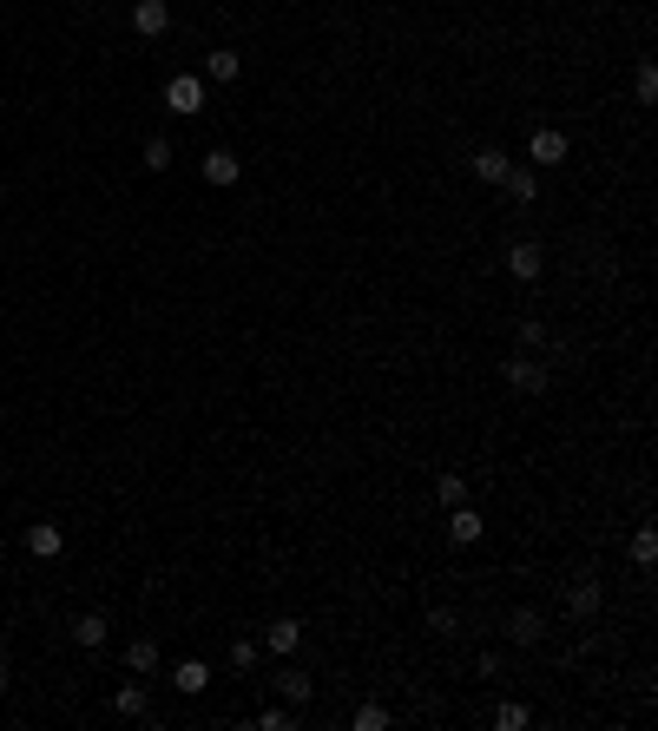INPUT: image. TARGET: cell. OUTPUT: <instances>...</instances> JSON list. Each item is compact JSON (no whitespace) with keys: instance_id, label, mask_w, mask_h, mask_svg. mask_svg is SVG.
<instances>
[{"instance_id":"cell-1","label":"cell","mask_w":658,"mask_h":731,"mask_svg":"<svg viewBox=\"0 0 658 731\" xmlns=\"http://www.w3.org/2000/svg\"><path fill=\"white\" fill-rule=\"evenodd\" d=\"M204 106H211V93H204L198 73H172V80H165V112H178V119H198Z\"/></svg>"},{"instance_id":"cell-14","label":"cell","mask_w":658,"mask_h":731,"mask_svg":"<svg viewBox=\"0 0 658 731\" xmlns=\"http://www.w3.org/2000/svg\"><path fill=\"white\" fill-rule=\"evenodd\" d=\"M106 633H112V626H106V613H86V620H73V639H79L86 652H99V646H106Z\"/></svg>"},{"instance_id":"cell-5","label":"cell","mask_w":658,"mask_h":731,"mask_svg":"<svg viewBox=\"0 0 658 731\" xmlns=\"http://www.w3.org/2000/svg\"><path fill=\"white\" fill-rule=\"evenodd\" d=\"M507 382H514L520 396H540V389H547V363H540V356H514V363H507Z\"/></svg>"},{"instance_id":"cell-28","label":"cell","mask_w":658,"mask_h":731,"mask_svg":"<svg viewBox=\"0 0 658 731\" xmlns=\"http://www.w3.org/2000/svg\"><path fill=\"white\" fill-rule=\"evenodd\" d=\"M520 343H527V350H540V343H547V323L527 317V323H520Z\"/></svg>"},{"instance_id":"cell-6","label":"cell","mask_w":658,"mask_h":731,"mask_svg":"<svg viewBox=\"0 0 658 731\" xmlns=\"http://www.w3.org/2000/svg\"><path fill=\"white\" fill-rule=\"evenodd\" d=\"M481 534H487V527H481V514H474L468 501H461V508H448V541H455V547H474Z\"/></svg>"},{"instance_id":"cell-21","label":"cell","mask_w":658,"mask_h":731,"mask_svg":"<svg viewBox=\"0 0 658 731\" xmlns=\"http://www.w3.org/2000/svg\"><path fill=\"white\" fill-rule=\"evenodd\" d=\"M257 659H264V646H257V639H231V666L237 672H257Z\"/></svg>"},{"instance_id":"cell-19","label":"cell","mask_w":658,"mask_h":731,"mask_svg":"<svg viewBox=\"0 0 658 731\" xmlns=\"http://www.w3.org/2000/svg\"><path fill=\"white\" fill-rule=\"evenodd\" d=\"M507 633H514V646H533V639H540V613H533V606H520Z\"/></svg>"},{"instance_id":"cell-8","label":"cell","mask_w":658,"mask_h":731,"mask_svg":"<svg viewBox=\"0 0 658 731\" xmlns=\"http://www.w3.org/2000/svg\"><path fill=\"white\" fill-rule=\"evenodd\" d=\"M60 547H66V534H60L53 521L27 527V554H33V560H60Z\"/></svg>"},{"instance_id":"cell-29","label":"cell","mask_w":658,"mask_h":731,"mask_svg":"<svg viewBox=\"0 0 658 731\" xmlns=\"http://www.w3.org/2000/svg\"><path fill=\"white\" fill-rule=\"evenodd\" d=\"M0 692H7V659H0Z\"/></svg>"},{"instance_id":"cell-16","label":"cell","mask_w":658,"mask_h":731,"mask_svg":"<svg viewBox=\"0 0 658 731\" xmlns=\"http://www.w3.org/2000/svg\"><path fill=\"white\" fill-rule=\"evenodd\" d=\"M277 692H283V699H290V705L303 712V705H310V672H297V666H290V672H277Z\"/></svg>"},{"instance_id":"cell-13","label":"cell","mask_w":658,"mask_h":731,"mask_svg":"<svg viewBox=\"0 0 658 731\" xmlns=\"http://www.w3.org/2000/svg\"><path fill=\"white\" fill-rule=\"evenodd\" d=\"M172 685H178V692H185V699H198L204 685H211V666H204V659H185V666L172 672Z\"/></svg>"},{"instance_id":"cell-11","label":"cell","mask_w":658,"mask_h":731,"mask_svg":"<svg viewBox=\"0 0 658 731\" xmlns=\"http://www.w3.org/2000/svg\"><path fill=\"white\" fill-rule=\"evenodd\" d=\"M237 172H244V165H237V152H204V185H237Z\"/></svg>"},{"instance_id":"cell-9","label":"cell","mask_w":658,"mask_h":731,"mask_svg":"<svg viewBox=\"0 0 658 731\" xmlns=\"http://www.w3.org/2000/svg\"><path fill=\"white\" fill-rule=\"evenodd\" d=\"M264 646H270V652H283V659H290V652L303 646V620H270V626H264Z\"/></svg>"},{"instance_id":"cell-2","label":"cell","mask_w":658,"mask_h":731,"mask_svg":"<svg viewBox=\"0 0 658 731\" xmlns=\"http://www.w3.org/2000/svg\"><path fill=\"white\" fill-rule=\"evenodd\" d=\"M132 33H139V40H165V33H172V0H139V7H132Z\"/></svg>"},{"instance_id":"cell-24","label":"cell","mask_w":658,"mask_h":731,"mask_svg":"<svg viewBox=\"0 0 658 731\" xmlns=\"http://www.w3.org/2000/svg\"><path fill=\"white\" fill-rule=\"evenodd\" d=\"M632 560H639V567H652V560H658V534H652V527L632 534Z\"/></svg>"},{"instance_id":"cell-20","label":"cell","mask_w":658,"mask_h":731,"mask_svg":"<svg viewBox=\"0 0 658 731\" xmlns=\"http://www.w3.org/2000/svg\"><path fill=\"white\" fill-rule=\"evenodd\" d=\"M435 494H441V508H461V501H468V475H441Z\"/></svg>"},{"instance_id":"cell-3","label":"cell","mask_w":658,"mask_h":731,"mask_svg":"<svg viewBox=\"0 0 658 731\" xmlns=\"http://www.w3.org/2000/svg\"><path fill=\"white\" fill-rule=\"evenodd\" d=\"M527 159H533V172H547V165H566V132L560 126H540L527 139Z\"/></svg>"},{"instance_id":"cell-12","label":"cell","mask_w":658,"mask_h":731,"mask_svg":"<svg viewBox=\"0 0 658 731\" xmlns=\"http://www.w3.org/2000/svg\"><path fill=\"white\" fill-rule=\"evenodd\" d=\"M112 712L119 718H145L152 712V692H145V685H119V692H112Z\"/></svg>"},{"instance_id":"cell-15","label":"cell","mask_w":658,"mask_h":731,"mask_svg":"<svg viewBox=\"0 0 658 731\" xmlns=\"http://www.w3.org/2000/svg\"><path fill=\"white\" fill-rule=\"evenodd\" d=\"M126 666L139 672V679H152V672H158V639H132V646H126Z\"/></svg>"},{"instance_id":"cell-25","label":"cell","mask_w":658,"mask_h":731,"mask_svg":"<svg viewBox=\"0 0 658 731\" xmlns=\"http://www.w3.org/2000/svg\"><path fill=\"white\" fill-rule=\"evenodd\" d=\"M257 725H264V731H283V725H297V705H270V712L257 718Z\"/></svg>"},{"instance_id":"cell-4","label":"cell","mask_w":658,"mask_h":731,"mask_svg":"<svg viewBox=\"0 0 658 731\" xmlns=\"http://www.w3.org/2000/svg\"><path fill=\"white\" fill-rule=\"evenodd\" d=\"M507 271H514V284H533V277L547 271V251H540V244H507Z\"/></svg>"},{"instance_id":"cell-27","label":"cell","mask_w":658,"mask_h":731,"mask_svg":"<svg viewBox=\"0 0 658 731\" xmlns=\"http://www.w3.org/2000/svg\"><path fill=\"white\" fill-rule=\"evenodd\" d=\"M632 93H639L645 106H652V99H658V73H652V66H639V80H632Z\"/></svg>"},{"instance_id":"cell-22","label":"cell","mask_w":658,"mask_h":731,"mask_svg":"<svg viewBox=\"0 0 658 731\" xmlns=\"http://www.w3.org/2000/svg\"><path fill=\"white\" fill-rule=\"evenodd\" d=\"M145 172H172V139H145Z\"/></svg>"},{"instance_id":"cell-7","label":"cell","mask_w":658,"mask_h":731,"mask_svg":"<svg viewBox=\"0 0 658 731\" xmlns=\"http://www.w3.org/2000/svg\"><path fill=\"white\" fill-rule=\"evenodd\" d=\"M501 191L514 198V205H533V198H540V178H533V165H507Z\"/></svg>"},{"instance_id":"cell-17","label":"cell","mask_w":658,"mask_h":731,"mask_svg":"<svg viewBox=\"0 0 658 731\" xmlns=\"http://www.w3.org/2000/svg\"><path fill=\"white\" fill-rule=\"evenodd\" d=\"M204 73H211V80H237V73H244V60H237V53L231 47H218V53H204Z\"/></svg>"},{"instance_id":"cell-10","label":"cell","mask_w":658,"mask_h":731,"mask_svg":"<svg viewBox=\"0 0 658 731\" xmlns=\"http://www.w3.org/2000/svg\"><path fill=\"white\" fill-rule=\"evenodd\" d=\"M474 178H487V185H501V178H507V165H514V159H507V152H501V145H481V152H474Z\"/></svg>"},{"instance_id":"cell-23","label":"cell","mask_w":658,"mask_h":731,"mask_svg":"<svg viewBox=\"0 0 658 731\" xmlns=\"http://www.w3.org/2000/svg\"><path fill=\"white\" fill-rule=\"evenodd\" d=\"M527 705H520V699H507V705H494V725H501V731H520V725H527Z\"/></svg>"},{"instance_id":"cell-18","label":"cell","mask_w":658,"mask_h":731,"mask_svg":"<svg viewBox=\"0 0 658 731\" xmlns=\"http://www.w3.org/2000/svg\"><path fill=\"white\" fill-rule=\"evenodd\" d=\"M566 606H573V620H593V613H599V587H593V580H580V587L566 593Z\"/></svg>"},{"instance_id":"cell-26","label":"cell","mask_w":658,"mask_h":731,"mask_svg":"<svg viewBox=\"0 0 658 731\" xmlns=\"http://www.w3.org/2000/svg\"><path fill=\"white\" fill-rule=\"evenodd\" d=\"M389 725V712H382V705H356V731H382Z\"/></svg>"}]
</instances>
